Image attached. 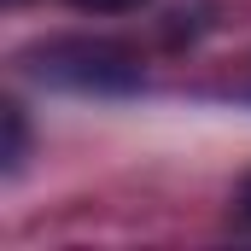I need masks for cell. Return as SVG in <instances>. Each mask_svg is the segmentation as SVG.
Segmentation results:
<instances>
[{"label": "cell", "mask_w": 251, "mask_h": 251, "mask_svg": "<svg viewBox=\"0 0 251 251\" xmlns=\"http://www.w3.org/2000/svg\"><path fill=\"white\" fill-rule=\"evenodd\" d=\"M29 70L41 82L82 88V94H128V88H140V64L117 41H53V47L29 53Z\"/></svg>", "instance_id": "cell-1"}, {"label": "cell", "mask_w": 251, "mask_h": 251, "mask_svg": "<svg viewBox=\"0 0 251 251\" xmlns=\"http://www.w3.org/2000/svg\"><path fill=\"white\" fill-rule=\"evenodd\" d=\"M0 123H6V152H0V158H6V170H18V164H24V146H29L24 105H12V100H6V105H0Z\"/></svg>", "instance_id": "cell-2"}, {"label": "cell", "mask_w": 251, "mask_h": 251, "mask_svg": "<svg viewBox=\"0 0 251 251\" xmlns=\"http://www.w3.org/2000/svg\"><path fill=\"white\" fill-rule=\"evenodd\" d=\"M82 12H128V6H146V0H70Z\"/></svg>", "instance_id": "cell-3"}, {"label": "cell", "mask_w": 251, "mask_h": 251, "mask_svg": "<svg viewBox=\"0 0 251 251\" xmlns=\"http://www.w3.org/2000/svg\"><path fill=\"white\" fill-rule=\"evenodd\" d=\"M240 216H246V222H251V176H246V181H240Z\"/></svg>", "instance_id": "cell-4"}]
</instances>
